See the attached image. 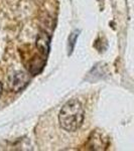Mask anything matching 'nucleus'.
<instances>
[{
	"label": "nucleus",
	"instance_id": "f257e3e1",
	"mask_svg": "<svg viewBox=\"0 0 134 151\" xmlns=\"http://www.w3.org/2000/svg\"><path fill=\"white\" fill-rule=\"evenodd\" d=\"M84 120L82 104L78 100H70L62 107L58 121L63 129L68 132H74L81 127Z\"/></svg>",
	"mask_w": 134,
	"mask_h": 151
},
{
	"label": "nucleus",
	"instance_id": "f03ea898",
	"mask_svg": "<svg viewBox=\"0 0 134 151\" xmlns=\"http://www.w3.org/2000/svg\"><path fill=\"white\" fill-rule=\"evenodd\" d=\"M27 82H28V79H27V77H26V75L21 72L14 74L13 77H12L10 80L11 87L14 91H20V90L27 84Z\"/></svg>",
	"mask_w": 134,
	"mask_h": 151
},
{
	"label": "nucleus",
	"instance_id": "7ed1b4c3",
	"mask_svg": "<svg viewBox=\"0 0 134 151\" xmlns=\"http://www.w3.org/2000/svg\"><path fill=\"white\" fill-rule=\"evenodd\" d=\"M2 90H3V87H2L1 83H0V95H1V93H2Z\"/></svg>",
	"mask_w": 134,
	"mask_h": 151
}]
</instances>
